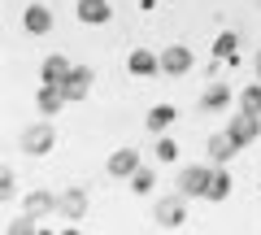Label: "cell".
Here are the masks:
<instances>
[{"label":"cell","instance_id":"cell-12","mask_svg":"<svg viewBox=\"0 0 261 235\" xmlns=\"http://www.w3.org/2000/svg\"><path fill=\"white\" fill-rule=\"evenodd\" d=\"M70 70H74V66H70L61 53H53V57H44V66H39V83H61Z\"/></svg>","mask_w":261,"mask_h":235},{"label":"cell","instance_id":"cell-19","mask_svg":"<svg viewBox=\"0 0 261 235\" xmlns=\"http://www.w3.org/2000/svg\"><path fill=\"white\" fill-rule=\"evenodd\" d=\"M130 192H140V196L152 192V174H148V170H135V174H130Z\"/></svg>","mask_w":261,"mask_h":235},{"label":"cell","instance_id":"cell-11","mask_svg":"<svg viewBox=\"0 0 261 235\" xmlns=\"http://www.w3.org/2000/svg\"><path fill=\"white\" fill-rule=\"evenodd\" d=\"M22 27H27V35H48V31H53V13H48L44 5H31V9L22 13Z\"/></svg>","mask_w":261,"mask_h":235},{"label":"cell","instance_id":"cell-14","mask_svg":"<svg viewBox=\"0 0 261 235\" xmlns=\"http://www.w3.org/2000/svg\"><path fill=\"white\" fill-rule=\"evenodd\" d=\"M226 196H231V174L218 166L214 179H209V188H205V200H214V205H218V200H226Z\"/></svg>","mask_w":261,"mask_h":235},{"label":"cell","instance_id":"cell-13","mask_svg":"<svg viewBox=\"0 0 261 235\" xmlns=\"http://www.w3.org/2000/svg\"><path fill=\"white\" fill-rule=\"evenodd\" d=\"M174 118H178V113H174V105H152L144 122H148V131H152V135H161L170 122H174Z\"/></svg>","mask_w":261,"mask_h":235},{"label":"cell","instance_id":"cell-20","mask_svg":"<svg viewBox=\"0 0 261 235\" xmlns=\"http://www.w3.org/2000/svg\"><path fill=\"white\" fill-rule=\"evenodd\" d=\"M152 152H157V161H174V157H178V144L161 135V140H157V148H152Z\"/></svg>","mask_w":261,"mask_h":235},{"label":"cell","instance_id":"cell-17","mask_svg":"<svg viewBox=\"0 0 261 235\" xmlns=\"http://www.w3.org/2000/svg\"><path fill=\"white\" fill-rule=\"evenodd\" d=\"M240 109L244 113H261V83H248L240 92Z\"/></svg>","mask_w":261,"mask_h":235},{"label":"cell","instance_id":"cell-21","mask_svg":"<svg viewBox=\"0 0 261 235\" xmlns=\"http://www.w3.org/2000/svg\"><path fill=\"white\" fill-rule=\"evenodd\" d=\"M61 205H65V214H83V196H79V192H70Z\"/></svg>","mask_w":261,"mask_h":235},{"label":"cell","instance_id":"cell-4","mask_svg":"<svg viewBox=\"0 0 261 235\" xmlns=\"http://www.w3.org/2000/svg\"><path fill=\"white\" fill-rule=\"evenodd\" d=\"M209 179H214V170L209 166H187L183 174H178V196H205V188H209Z\"/></svg>","mask_w":261,"mask_h":235},{"label":"cell","instance_id":"cell-6","mask_svg":"<svg viewBox=\"0 0 261 235\" xmlns=\"http://www.w3.org/2000/svg\"><path fill=\"white\" fill-rule=\"evenodd\" d=\"M187 70H192V48L183 44L161 48V74H187Z\"/></svg>","mask_w":261,"mask_h":235},{"label":"cell","instance_id":"cell-10","mask_svg":"<svg viewBox=\"0 0 261 235\" xmlns=\"http://www.w3.org/2000/svg\"><path fill=\"white\" fill-rule=\"evenodd\" d=\"M135 170H140V152H135V148H118L109 157V174H113V179H130Z\"/></svg>","mask_w":261,"mask_h":235},{"label":"cell","instance_id":"cell-15","mask_svg":"<svg viewBox=\"0 0 261 235\" xmlns=\"http://www.w3.org/2000/svg\"><path fill=\"white\" fill-rule=\"evenodd\" d=\"M157 222L161 226H178L183 222V200H161L157 205Z\"/></svg>","mask_w":261,"mask_h":235},{"label":"cell","instance_id":"cell-5","mask_svg":"<svg viewBox=\"0 0 261 235\" xmlns=\"http://www.w3.org/2000/svg\"><path fill=\"white\" fill-rule=\"evenodd\" d=\"M65 105H70V100H65L61 83H39V92H35V109H39V118H57Z\"/></svg>","mask_w":261,"mask_h":235},{"label":"cell","instance_id":"cell-1","mask_svg":"<svg viewBox=\"0 0 261 235\" xmlns=\"http://www.w3.org/2000/svg\"><path fill=\"white\" fill-rule=\"evenodd\" d=\"M53 144H57V131H53V122H48V118H39L35 126H27V131H22V152H31V157L53 152Z\"/></svg>","mask_w":261,"mask_h":235},{"label":"cell","instance_id":"cell-16","mask_svg":"<svg viewBox=\"0 0 261 235\" xmlns=\"http://www.w3.org/2000/svg\"><path fill=\"white\" fill-rule=\"evenodd\" d=\"M226 100H231V87H226V83H214L205 96H200V105H205V109H222Z\"/></svg>","mask_w":261,"mask_h":235},{"label":"cell","instance_id":"cell-9","mask_svg":"<svg viewBox=\"0 0 261 235\" xmlns=\"http://www.w3.org/2000/svg\"><path fill=\"white\" fill-rule=\"evenodd\" d=\"M79 22H87V27H105V22L113 18L109 13V0H79Z\"/></svg>","mask_w":261,"mask_h":235},{"label":"cell","instance_id":"cell-18","mask_svg":"<svg viewBox=\"0 0 261 235\" xmlns=\"http://www.w3.org/2000/svg\"><path fill=\"white\" fill-rule=\"evenodd\" d=\"M235 48H240V39L226 31V35H218V44H214V57L218 61H235Z\"/></svg>","mask_w":261,"mask_h":235},{"label":"cell","instance_id":"cell-2","mask_svg":"<svg viewBox=\"0 0 261 235\" xmlns=\"http://www.w3.org/2000/svg\"><path fill=\"white\" fill-rule=\"evenodd\" d=\"M92 83H96V74H92V70H87V66H74L70 74L61 79V92H65V100H70V105H79V100H87Z\"/></svg>","mask_w":261,"mask_h":235},{"label":"cell","instance_id":"cell-3","mask_svg":"<svg viewBox=\"0 0 261 235\" xmlns=\"http://www.w3.org/2000/svg\"><path fill=\"white\" fill-rule=\"evenodd\" d=\"M226 131L235 135V144H240V148H248V144L261 135V113H244V109H240L231 122H226Z\"/></svg>","mask_w":261,"mask_h":235},{"label":"cell","instance_id":"cell-8","mask_svg":"<svg viewBox=\"0 0 261 235\" xmlns=\"http://www.w3.org/2000/svg\"><path fill=\"white\" fill-rule=\"evenodd\" d=\"M235 152H240V144H235V135H231V131L209 135V161H214V166H226Z\"/></svg>","mask_w":261,"mask_h":235},{"label":"cell","instance_id":"cell-22","mask_svg":"<svg viewBox=\"0 0 261 235\" xmlns=\"http://www.w3.org/2000/svg\"><path fill=\"white\" fill-rule=\"evenodd\" d=\"M252 66H257V79H261V53H257V61H252Z\"/></svg>","mask_w":261,"mask_h":235},{"label":"cell","instance_id":"cell-7","mask_svg":"<svg viewBox=\"0 0 261 235\" xmlns=\"http://www.w3.org/2000/svg\"><path fill=\"white\" fill-rule=\"evenodd\" d=\"M126 70L135 79H152V74H161V57L148 53V48H135V53L126 57Z\"/></svg>","mask_w":261,"mask_h":235}]
</instances>
